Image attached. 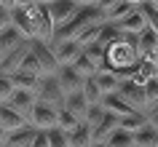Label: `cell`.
I'll use <instances>...</instances> for the list:
<instances>
[{
  "label": "cell",
  "mask_w": 158,
  "mask_h": 147,
  "mask_svg": "<svg viewBox=\"0 0 158 147\" xmlns=\"http://www.w3.org/2000/svg\"><path fill=\"white\" fill-rule=\"evenodd\" d=\"M113 27H115L118 32H123V35H139L142 30L148 27V22H145V16L139 14V8H134V11H131V14H129L126 19H121V22H115Z\"/></svg>",
  "instance_id": "obj_12"
},
{
  "label": "cell",
  "mask_w": 158,
  "mask_h": 147,
  "mask_svg": "<svg viewBox=\"0 0 158 147\" xmlns=\"http://www.w3.org/2000/svg\"><path fill=\"white\" fill-rule=\"evenodd\" d=\"M0 126L6 129V134H11V131H16V129H22V126H27V120H24L19 112H14L11 107L0 104Z\"/></svg>",
  "instance_id": "obj_17"
},
{
  "label": "cell",
  "mask_w": 158,
  "mask_h": 147,
  "mask_svg": "<svg viewBox=\"0 0 158 147\" xmlns=\"http://www.w3.org/2000/svg\"><path fill=\"white\" fill-rule=\"evenodd\" d=\"M75 6L81 8V6H97V0H75Z\"/></svg>",
  "instance_id": "obj_38"
},
{
  "label": "cell",
  "mask_w": 158,
  "mask_h": 147,
  "mask_svg": "<svg viewBox=\"0 0 158 147\" xmlns=\"http://www.w3.org/2000/svg\"><path fill=\"white\" fill-rule=\"evenodd\" d=\"M54 78H56L59 88L64 91V96H67V94H75V91H81V88H83V80H86V78L78 72L73 64H62V67L56 70V75H54Z\"/></svg>",
  "instance_id": "obj_6"
},
{
  "label": "cell",
  "mask_w": 158,
  "mask_h": 147,
  "mask_svg": "<svg viewBox=\"0 0 158 147\" xmlns=\"http://www.w3.org/2000/svg\"><path fill=\"white\" fill-rule=\"evenodd\" d=\"M16 72H30V75H40V67H38V59L32 56V51L27 48V54H24V59H22V64H19V70Z\"/></svg>",
  "instance_id": "obj_30"
},
{
  "label": "cell",
  "mask_w": 158,
  "mask_h": 147,
  "mask_svg": "<svg viewBox=\"0 0 158 147\" xmlns=\"http://www.w3.org/2000/svg\"><path fill=\"white\" fill-rule=\"evenodd\" d=\"M35 0H16V8H32Z\"/></svg>",
  "instance_id": "obj_36"
},
{
  "label": "cell",
  "mask_w": 158,
  "mask_h": 147,
  "mask_svg": "<svg viewBox=\"0 0 158 147\" xmlns=\"http://www.w3.org/2000/svg\"><path fill=\"white\" fill-rule=\"evenodd\" d=\"M156 139H158V129H153L150 123L134 131V147H156Z\"/></svg>",
  "instance_id": "obj_19"
},
{
  "label": "cell",
  "mask_w": 158,
  "mask_h": 147,
  "mask_svg": "<svg viewBox=\"0 0 158 147\" xmlns=\"http://www.w3.org/2000/svg\"><path fill=\"white\" fill-rule=\"evenodd\" d=\"M99 104L105 107V112L115 115L118 120H121V118H126V115H131V112H137V110H134V107L129 104V102H123V99L118 96L115 91H113V94H105V96H102V102H99Z\"/></svg>",
  "instance_id": "obj_10"
},
{
  "label": "cell",
  "mask_w": 158,
  "mask_h": 147,
  "mask_svg": "<svg viewBox=\"0 0 158 147\" xmlns=\"http://www.w3.org/2000/svg\"><path fill=\"white\" fill-rule=\"evenodd\" d=\"M81 94L86 96V102H89V104H99V102H102V91L97 88L94 78H86V80H83V88H81Z\"/></svg>",
  "instance_id": "obj_28"
},
{
  "label": "cell",
  "mask_w": 158,
  "mask_h": 147,
  "mask_svg": "<svg viewBox=\"0 0 158 147\" xmlns=\"http://www.w3.org/2000/svg\"><path fill=\"white\" fill-rule=\"evenodd\" d=\"M67 142H70V147H91V145H94L91 129H89L86 123H81L75 131H70V134H67Z\"/></svg>",
  "instance_id": "obj_20"
},
{
  "label": "cell",
  "mask_w": 158,
  "mask_h": 147,
  "mask_svg": "<svg viewBox=\"0 0 158 147\" xmlns=\"http://www.w3.org/2000/svg\"><path fill=\"white\" fill-rule=\"evenodd\" d=\"M8 27H11V11L0 6V32H3V30H8Z\"/></svg>",
  "instance_id": "obj_33"
},
{
  "label": "cell",
  "mask_w": 158,
  "mask_h": 147,
  "mask_svg": "<svg viewBox=\"0 0 158 147\" xmlns=\"http://www.w3.org/2000/svg\"><path fill=\"white\" fill-rule=\"evenodd\" d=\"M115 129H118V118L107 112L105 118H102L99 126H97V129H91V139H94V145H102V142H105V139H107Z\"/></svg>",
  "instance_id": "obj_16"
},
{
  "label": "cell",
  "mask_w": 158,
  "mask_h": 147,
  "mask_svg": "<svg viewBox=\"0 0 158 147\" xmlns=\"http://www.w3.org/2000/svg\"><path fill=\"white\" fill-rule=\"evenodd\" d=\"M105 115H107V112H105V107H102V104H89V110H86V115H83V123L89 126V129H97Z\"/></svg>",
  "instance_id": "obj_26"
},
{
  "label": "cell",
  "mask_w": 158,
  "mask_h": 147,
  "mask_svg": "<svg viewBox=\"0 0 158 147\" xmlns=\"http://www.w3.org/2000/svg\"><path fill=\"white\" fill-rule=\"evenodd\" d=\"M134 11V6H129L126 0H118L115 6H110L107 11H105V22L107 24H115V22H121V19H126L129 14Z\"/></svg>",
  "instance_id": "obj_22"
},
{
  "label": "cell",
  "mask_w": 158,
  "mask_h": 147,
  "mask_svg": "<svg viewBox=\"0 0 158 147\" xmlns=\"http://www.w3.org/2000/svg\"><path fill=\"white\" fill-rule=\"evenodd\" d=\"M8 78L14 83V88H27V91H35L38 88V80H40V75H30V72H14Z\"/></svg>",
  "instance_id": "obj_23"
},
{
  "label": "cell",
  "mask_w": 158,
  "mask_h": 147,
  "mask_svg": "<svg viewBox=\"0 0 158 147\" xmlns=\"http://www.w3.org/2000/svg\"><path fill=\"white\" fill-rule=\"evenodd\" d=\"M83 54H86L89 59H91V62H94L97 67H102V64H105V48H102L99 43H91V46H83Z\"/></svg>",
  "instance_id": "obj_31"
},
{
  "label": "cell",
  "mask_w": 158,
  "mask_h": 147,
  "mask_svg": "<svg viewBox=\"0 0 158 147\" xmlns=\"http://www.w3.org/2000/svg\"><path fill=\"white\" fill-rule=\"evenodd\" d=\"M46 139H48V147H70V142H67V134L62 129H48L46 131Z\"/></svg>",
  "instance_id": "obj_29"
},
{
  "label": "cell",
  "mask_w": 158,
  "mask_h": 147,
  "mask_svg": "<svg viewBox=\"0 0 158 147\" xmlns=\"http://www.w3.org/2000/svg\"><path fill=\"white\" fill-rule=\"evenodd\" d=\"M115 94L123 99V102H129L137 112H148V102H145V88H142V83L126 78V80L118 83V91H115Z\"/></svg>",
  "instance_id": "obj_3"
},
{
  "label": "cell",
  "mask_w": 158,
  "mask_h": 147,
  "mask_svg": "<svg viewBox=\"0 0 158 147\" xmlns=\"http://www.w3.org/2000/svg\"><path fill=\"white\" fill-rule=\"evenodd\" d=\"M35 99L43 102V104L54 107V110H62L64 107V91L59 88V83L54 75H43L38 80V88H35Z\"/></svg>",
  "instance_id": "obj_1"
},
{
  "label": "cell",
  "mask_w": 158,
  "mask_h": 147,
  "mask_svg": "<svg viewBox=\"0 0 158 147\" xmlns=\"http://www.w3.org/2000/svg\"><path fill=\"white\" fill-rule=\"evenodd\" d=\"M156 147H158V139H156Z\"/></svg>",
  "instance_id": "obj_46"
},
{
  "label": "cell",
  "mask_w": 158,
  "mask_h": 147,
  "mask_svg": "<svg viewBox=\"0 0 158 147\" xmlns=\"http://www.w3.org/2000/svg\"><path fill=\"white\" fill-rule=\"evenodd\" d=\"M148 123V118H145V112H131V115H126V118H121L118 120V129H123V131H137L139 126H145Z\"/></svg>",
  "instance_id": "obj_25"
},
{
  "label": "cell",
  "mask_w": 158,
  "mask_h": 147,
  "mask_svg": "<svg viewBox=\"0 0 158 147\" xmlns=\"http://www.w3.org/2000/svg\"><path fill=\"white\" fill-rule=\"evenodd\" d=\"M102 147H134V134L131 131H123V129H115L102 142Z\"/></svg>",
  "instance_id": "obj_21"
},
{
  "label": "cell",
  "mask_w": 158,
  "mask_h": 147,
  "mask_svg": "<svg viewBox=\"0 0 158 147\" xmlns=\"http://www.w3.org/2000/svg\"><path fill=\"white\" fill-rule=\"evenodd\" d=\"M156 8H158V6H156Z\"/></svg>",
  "instance_id": "obj_47"
},
{
  "label": "cell",
  "mask_w": 158,
  "mask_h": 147,
  "mask_svg": "<svg viewBox=\"0 0 158 147\" xmlns=\"http://www.w3.org/2000/svg\"><path fill=\"white\" fill-rule=\"evenodd\" d=\"M156 80H158V70H156Z\"/></svg>",
  "instance_id": "obj_44"
},
{
  "label": "cell",
  "mask_w": 158,
  "mask_h": 147,
  "mask_svg": "<svg viewBox=\"0 0 158 147\" xmlns=\"http://www.w3.org/2000/svg\"><path fill=\"white\" fill-rule=\"evenodd\" d=\"M30 51H32V56L38 59L40 78H43V75H56L59 62L54 59V51H51L48 43H43V40H38V38H32V40H30Z\"/></svg>",
  "instance_id": "obj_4"
},
{
  "label": "cell",
  "mask_w": 158,
  "mask_h": 147,
  "mask_svg": "<svg viewBox=\"0 0 158 147\" xmlns=\"http://www.w3.org/2000/svg\"><path fill=\"white\" fill-rule=\"evenodd\" d=\"M81 123H83V120H81V118H75L73 112H67L64 107H62V110L56 112V129H62L64 134H70V131H75L78 126H81Z\"/></svg>",
  "instance_id": "obj_24"
},
{
  "label": "cell",
  "mask_w": 158,
  "mask_h": 147,
  "mask_svg": "<svg viewBox=\"0 0 158 147\" xmlns=\"http://www.w3.org/2000/svg\"><path fill=\"white\" fill-rule=\"evenodd\" d=\"M51 51H54V59L62 67V64H73L78 59V54L83 51V46L78 40H56V43H51Z\"/></svg>",
  "instance_id": "obj_9"
},
{
  "label": "cell",
  "mask_w": 158,
  "mask_h": 147,
  "mask_svg": "<svg viewBox=\"0 0 158 147\" xmlns=\"http://www.w3.org/2000/svg\"><path fill=\"white\" fill-rule=\"evenodd\" d=\"M11 27H16L22 38L32 40L38 38V3L32 8H14L11 11Z\"/></svg>",
  "instance_id": "obj_2"
},
{
  "label": "cell",
  "mask_w": 158,
  "mask_h": 147,
  "mask_svg": "<svg viewBox=\"0 0 158 147\" xmlns=\"http://www.w3.org/2000/svg\"><path fill=\"white\" fill-rule=\"evenodd\" d=\"M91 147H102V145H91Z\"/></svg>",
  "instance_id": "obj_45"
},
{
  "label": "cell",
  "mask_w": 158,
  "mask_h": 147,
  "mask_svg": "<svg viewBox=\"0 0 158 147\" xmlns=\"http://www.w3.org/2000/svg\"><path fill=\"white\" fill-rule=\"evenodd\" d=\"M0 6L8 8V11H14V8H16V0H0Z\"/></svg>",
  "instance_id": "obj_37"
},
{
  "label": "cell",
  "mask_w": 158,
  "mask_h": 147,
  "mask_svg": "<svg viewBox=\"0 0 158 147\" xmlns=\"http://www.w3.org/2000/svg\"><path fill=\"white\" fill-rule=\"evenodd\" d=\"M64 110L83 120L86 110H89V102H86V96L81 94V91H75V94H67V96H64Z\"/></svg>",
  "instance_id": "obj_18"
},
{
  "label": "cell",
  "mask_w": 158,
  "mask_h": 147,
  "mask_svg": "<svg viewBox=\"0 0 158 147\" xmlns=\"http://www.w3.org/2000/svg\"><path fill=\"white\" fill-rule=\"evenodd\" d=\"M73 67H75V70H78V72H81V75H83V78H91V75L97 72V70H99V67L94 64V62H91V59H89V56H86L83 51L78 54V59H75V62H73Z\"/></svg>",
  "instance_id": "obj_27"
},
{
  "label": "cell",
  "mask_w": 158,
  "mask_h": 147,
  "mask_svg": "<svg viewBox=\"0 0 158 147\" xmlns=\"http://www.w3.org/2000/svg\"><path fill=\"white\" fill-rule=\"evenodd\" d=\"M46 8H48V16H51V22H54V32H56L67 19H73V14L78 11V6H75V0H54Z\"/></svg>",
  "instance_id": "obj_8"
},
{
  "label": "cell",
  "mask_w": 158,
  "mask_h": 147,
  "mask_svg": "<svg viewBox=\"0 0 158 147\" xmlns=\"http://www.w3.org/2000/svg\"><path fill=\"white\" fill-rule=\"evenodd\" d=\"M30 147H48V139H46V131H38L35 134V139H32V145Z\"/></svg>",
  "instance_id": "obj_34"
},
{
  "label": "cell",
  "mask_w": 158,
  "mask_h": 147,
  "mask_svg": "<svg viewBox=\"0 0 158 147\" xmlns=\"http://www.w3.org/2000/svg\"><path fill=\"white\" fill-rule=\"evenodd\" d=\"M27 38H22V32H19L16 27H8V30H3L0 32V59H6L8 54H14V51L19 48V46H24Z\"/></svg>",
  "instance_id": "obj_11"
},
{
  "label": "cell",
  "mask_w": 158,
  "mask_h": 147,
  "mask_svg": "<svg viewBox=\"0 0 158 147\" xmlns=\"http://www.w3.org/2000/svg\"><path fill=\"white\" fill-rule=\"evenodd\" d=\"M126 3H129V6H134V8H139V6L145 3V0H126Z\"/></svg>",
  "instance_id": "obj_40"
},
{
  "label": "cell",
  "mask_w": 158,
  "mask_h": 147,
  "mask_svg": "<svg viewBox=\"0 0 158 147\" xmlns=\"http://www.w3.org/2000/svg\"><path fill=\"white\" fill-rule=\"evenodd\" d=\"M11 91H14V83H11V78L0 72V104H3V102L11 96Z\"/></svg>",
  "instance_id": "obj_32"
},
{
  "label": "cell",
  "mask_w": 158,
  "mask_h": 147,
  "mask_svg": "<svg viewBox=\"0 0 158 147\" xmlns=\"http://www.w3.org/2000/svg\"><path fill=\"white\" fill-rule=\"evenodd\" d=\"M0 147H3V145H0Z\"/></svg>",
  "instance_id": "obj_48"
},
{
  "label": "cell",
  "mask_w": 158,
  "mask_h": 147,
  "mask_svg": "<svg viewBox=\"0 0 158 147\" xmlns=\"http://www.w3.org/2000/svg\"><path fill=\"white\" fill-rule=\"evenodd\" d=\"M156 107H158V102H156V104H150V110H156Z\"/></svg>",
  "instance_id": "obj_43"
},
{
  "label": "cell",
  "mask_w": 158,
  "mask_h": 147,
  "mask_svg": "<svg viewBox=\"0 0 158 147\" xmlns=\"http://www.w3.org/2000/svg\"><path fill=\"white\" fill-rule=\"evenodd\" d=\"M137 51H139V59L148 56V54H153V51H158V32L156 30L145 27V30L137 35Z\"/></svg>",
  "instance_id": "obj_15"
},
{
  "label": "cell",
  "mask_w": 158,
  "mask_h": 147,
  "mask_svg": "<svg viewBox=\"0 0 158 147\" xmlns=\"http://www.w3.org/2000/svg\"><path fill=\"white\" fill-rule=\"evenodd\" d=\"M35 134H38V129H35L32 123H27V126L11 131L8 137H6V147H30L32 139H35Z\"/></svg>",
  "instance_id": "obj_13"
},
{
  "label": "cell",
  "mask_w": 158,
  "mask_h": 147,
  "mask_svg": "<svg viewBox=\"0 0 158 147\" xmlns=\"http://www.w3.org/2000/svg\"><path fill=\"white\" fill-rule=\"evenodd\" d=\"M145 3H150V6H158V0H145Z\"/></svg>",
  "instance_id": "obj_42"
},
{
  "label": "cell",
  "mask_w": 158,
  "mask_h": 147,
  "mask_svg": "<svg viewBox=\"0 0 158 147\" xmlns=\"http://www.w3.org/2000/svg\"><path fill=\"white\" fill-rule=\"evenodd\" d=\"M91 78H94V83H97V88L102 91V96H105V94L118 91V83H121V80H118V75L113 72V70H107V67H99Z\"/></svg>",
  "instance_id": "obj_14"
},
{
  "label": "cell",
  "mask_w": 158,
  "mask_h": 147,
  "mask_svg": "<svg viewBox=\"0 0 158 147\" xmlns=\"http://www.w3.org/2000/svg\"><path fill=\"white\" fill-rule=\"evenodd\" d=\"M35 91H27V88H14L11 91V96L3 102L6 107H11L14 112H19L22 118H24L27 123H30V115H32V107H35Z\"/></svg>",
  "instance_id": "obj_5"
},
{
  "label": "cell",
  "mask_w": 158,
  "mask_h": 147,
  "mask_svg": "<svg viewBox=\"0 0 158 147\" xmlns=\"http://www.w3.org/2000/svg\"><path fill=\"white\" fill-rule=\"evenodd\" d=\"M115 3H118V0H97V8H99V11H107L110 6H115Z\"/></svg>",
  "instance_id": "obj_35"
},
{
  "label": "cell",
  "mask_w": 158,
  "mask_h": 147,
  "mask_svg": "<svg viewBox=\"0 0 158 147\" xmlns=\"http://www.w3.org/2000/svg\"><path fill=\"white\" fill-rule=\"evenodd\" d=\"M6 137H8V134H6V129L0 126V145H3V147H6Z\"/></svg>",
  "instance_id": "obj_39"
},
{
  "label": "cell",
  "mask_w": 158,
  "mask_h": 147,
  "mask_svg": "<svg viewBox=\"0 0 158 147\" xmlns=\"http://www.w3.org/2000/svg\"><path fill=\"white\" fill-rule=\"evenodd\" d=\"M56 112L59 110H54V107L43 104V102H35L32 115H30V123H32L38 131H48V129L56 126Z\"/></svg>",
  "instance_id": "obj_7"
},
{
  "label": "cell",
  "mask_w": 158,
  "mask_h": 147,
  "mask_svg": "<svg viewBox=\"0 0 158 147\" xmlns=\"http://www.w3.org/2000/svg\"><path fill=\"white\" fill-rule=\"evenodd\" d=\"M38 6H48V3H54V0H35Z\"/></svg>",
  "instance_id": "obj_41"
}]
</instances>
